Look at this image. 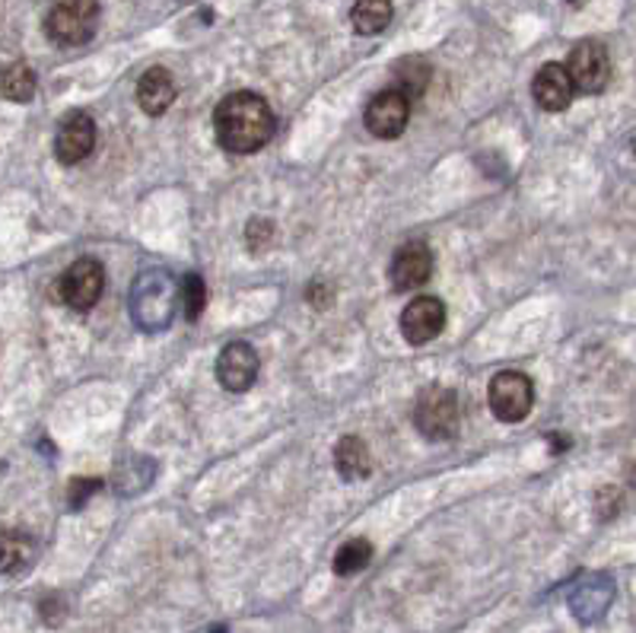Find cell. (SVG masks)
I'll return each mask as SVG.
<instances>
[{"label":"cell","instance_id":"cell-24","mask_svg":"<svg viewBox=\"0 0 636 633\" xmlns=\"http://www.w3.org/2000/svg\"><path fill=\"white\" fill-rule=\"evenodd\" d=\"M634 471H636V468H634ZM631 481H634V484H636V475H631Z\"/></svg>","mask_w":636,"mask_h":633},{"label":"cell","instance_id":"cell-6","mask_svg":"<svg viewBox=\"0 0 636 633\" xmlns=\"http://www.w3.org/2000/svg\"><path fill=\"white\" fill-rule=\"evenodd\" d=\"M105 290V268L96 258H80L58 277V297L74 312H90Z\"/></svg>","mask_w":636,"mask_h":633},{"label":"cell","instance_id":"cell-18","mask_svg":"<svg viewBox=\"0 0 636 633\" xmlns=\"http://www.w3.org/2000/svg\"><path fill=\"white\" fill-rule=\"evenodd\" d=\"M32 557H35V544H32L30 535L7 529L3 532V574L13 576L20 574V570H26L32 564Z\"/></svg>","mask_w":636,"mask_h":633},{"label":"cell","instance_id":"cell-11","mask_svg":"<svg viewBox=\"0 0 636 633\" xmlns=\"http://www.w3.org/2000/svg\"><path fill=\"white\" fill-rule=\"evenodd\" d=\"M433 277V252L426 242H404L394 252L392 265H389V280L398 293L408 290H421L426 280Z\"/></svg>","mask_w":636,"mask_h":633},{"label":"cell","instance_id":"cell-14","mask_svg":"<svg viewBox=\"0 0 636 633\" xmlns=\"http://www.w3.org/2000/svg\"><path fill=\"white\" fill-rule=\"evenodd\" d=\"M176 102V80L166 67H150L137 80V106L144 115L159 119Z\"/></svg>","mask_w":636,"mask_h":633},{"label":"cell","instance_id":"cell-19","mask_svg":"<svg viewBox=\"0 0 636 633\" xmlns=\"http://www.w3.org/2000/svg\"><path fill=\"white\" fill-rule=\"evenodd\" d=\"M3 96L10 102H30L35 96V74H32L30 64L13 60L3 67Z\"/></svg>","mask_w":636,"mask_h":633},{"label":"cell","instance_id":"cell-1","mask_svg":"<svg viewBox=\"0 0 636 633\" xmlns=\"http://www.w3.org/2000/svg\"><path fill=\"white\" fill-rule=\"evenodd\" d=\"M271 106L258 92H230L213 109V134L216 144L230 153H255L261 151L274 134Z\"/></svg>","mask_w":636,"mask_h":633},{"label":"cell","instance_id":"cell-21","mask_svg":"<svg viewBox=\"0 0 636 633\" xmlns=\"http://www.w3.org/2000/svg\"><path fill=\"white\" fill-rule=\"evenodd\" d=\"M182 306L188 322H198V319H201V312H204V306H208V284H204L198 274H185Z\"/></svg>","mask_w":636,"mask_h":633},{"label":"cell","instance_id":"cell-12","mask_svg":"<svg viewBox=\"0 0 636 633\" xmlns=\"http://www.w3.org/2000/svg\"><path fill=\"white\" fill-rule=\"evenodd\" d=\"M96 147V124L87 112H67L55 131V156L64 166L83 163Z\"/></svg>","mask_w":636,"mask_h":633},{"label":"cell","instance_id":"cell-8","mask_svg":"<svg viewBox=\"0 0 636 633\" xmlns=\"http://www.w3.org/2000/svg\"><path fill=\"white\" fill-rule=\"evenodd\" d=\"M567 70L573 77L576 92H585V96H599L605 90L607 80H611V58H607V48L602 42H579L570 58H567Z\"/></svg>","mask_w":636,"mask_h":633},{"label":"cell","instance_id":"cell-17","mask_svg":"<svg viewBox=\"0 0 636 633\" xmlns=\"http://www.w3.org/2000/svg\"><path fill=\"white\" fill-rule=\"evenodd\" d=\"M392 0H357L350 10V23L360 35H379L392 23Z\"/></svg>","mask_w":636,"mask_h":633},{"label":"cell","instance_id":"cell-23","mask_svg":"<svg viewBox=\"0 0 636 633\" xmlns=\"http://www.w3.org/2000/svg\"><path fill=\"white\" fill-rule=\"evenodd\" d=\"M268 240H271V223H268V220H261V216H258V220H252V223H248V248H252V245H255V248H261Z\"/></svg>","mask_w":636,"mask_h":633},{"label":"cell","instance_id":"cell-3","mask_svg":"<svg viewBox=\"0 0 636 633\" xmlns=\"http://www.w3.org/2000/svg\"><path fill=\"white\" fill-rule=\"evenodd\" d=\"M99 26V0H55L45 16V35L62 45L77 48L87 45Z\"/></svg>","mask_w":636,"mask_h":633},{"label":"cell","instance_id":"cell-7","mask_svg":"<svg viewBox=\"0 0 636 633\" xmlns=\"http://www.w3.org/2000/svg\"><path fill=\"white\" fill-rule=\"evenodd\" d=\"M408 121H411V96L404 90H398V87L372 96L364 112L366 131H369L372 137H379V141L401 137L404 127H408Z\"/></svg>","mask_w":636,"mask_h":633},{"label":"cell","instance_id":"cell-9","mask_svg":"<svg viewBox=\"0 0 636 633\" xmlns=\"http://www.w3.org/2000/svg\"><path fill=\"white\" fill-rule=\"evenodd\" d=\"M258 369H261V360H258L255 347L245 341H233L216 357V382L233 395L248 392L258 379Z\"/></svg>","mask_w":636,"mask_h":633},{"label":"cell","instance_id":"cell-13","mask_svg":"<svg viewBox=\"0 0 636 633\" xmlns=\"http://www.w3.org/2000/svg\"><path fill=\"white\" fill-rule=\"evenodd\" d=\"M573 92V77H570L567 64H557V60L542 64L538 74H535V80H532V96H535V102H538L545 112H564V109H570Z\"/></svg>","mask_w":636,"mask_h":633},{"label":"cell","instance_id":"cell-5","mask_svg":"<svg viewBox=\"0 0 636 633\" xmlns=\"http://www.w3.org/2000/svg\"><path fill=\"white\" fill-rule=\"evenodd\" d=\"M414 423H417L421 436L433 440V443L453 440L455 430H458V395L453 389H443V386L424 389L414 404Z\"/></svg>","mask_w":636,"mask_h":633},{"label":"cell","instance_id":"cell-16","mask_svg":"<svg viewBox=\"0 0 636 633\" xmlns=\"http://www.w3.org/2000/svg\"><path fill=\"white\" fill-rule=\"evenodd\" d=\"M334 468L344 481H364L372 471V458H369V446L360 436H344L334 446Z\"/></svg>","mask_w":636,"mask_h":633},{"label":"cell","instance_id":"cell-15","mask_svg":"<svg viewBox=\"0 0 636 633\" xmlns=\"http://www.w3.org/2000/svg\"><path fill=\"white\" fill-rule=\"evenodd\" d=\"M611 596H614V589H611V579H607V576H589V579H582L573 589L570 608H573V614L579 621L592 624V621H599L607 611Z\"/></svg>","mask_w":636,"mask_h":633},{"label":"cell","instance_id":"cell-4","mask_svg":"<svg viewBox=\"0 0 636 633\" xmlns=\"http://www.w3.org/2000/svg\"><path fill=\"white\" fill-rule=\"evenodd\" d=\"M487 401H490V411L493 418L503 423H518L532 414V404H535V386L525 373L518 369H503L490 379V389H487Z\"/></svg>","mask_w":636,"mask_h":633},{"label":"cell","instance_id":"cell-10","mask_svg":"<svg viewBox=\"0 0 636 633\" xmlns=\"http://www.w3.org/2000/svg\"><path fill=\"white\" fill-rule=\"evenodd\" d=\"M446 329V306L439 297H414L401 312V334L408 344L421 347Z\"/></svg>","mask_w":636,"mask_h":633},{"label":"cell","instance_id":"cell-20","mask_svg":"<svg viewBox=\"0 0 636 633\" xmlns=\"http://www.w3.org/2000/svg\"><path fill=\"white\" fill-rule=\"evenodd\" d=\"M372 560V544L366 538H354V542L341 544V551L334 554V574L337 576H354L369 567Z\"/></svg>","mask_w":636,"mask_h":633},{"label":"cell","instance_id":"cell-2","mask_svg":"<svg viewBox=\"0 0 636 633\" xmlns=\"http://www.w3.org/2000/svg\"><path fill=\"white\" fill-rule=\"evenodd\" d=\"M182 302V284L163 268L141 271V277L131 287V319L137 322L141 332H163L169 329L176 309Z\"/></svg>","mask_w":636,"mask_h":633},{"label":"cell","instance_id":"cell-22","mask_svg":"<svg viewBox=\"0 0 636 633\" xmlns=\"http://www.w3.org/2000/svg\"><path fill=\"white\" fill-rule=\"evenodd\" d=\"M102 484L96 481V478H74L70 484V507H83L87 503V497H90L92 490H99Z\"/></svg>","mask_w":636,"mask_h":633}]
</instances>
